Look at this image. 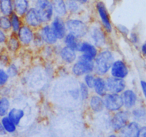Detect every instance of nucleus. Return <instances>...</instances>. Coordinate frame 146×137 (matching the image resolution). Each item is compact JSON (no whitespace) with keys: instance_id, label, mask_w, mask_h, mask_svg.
I'll list each match as a JSON object with an SVG mask.
<instances>
[{"instance_id":"1","label":"nucleus","mask_w":146,"mask_h":137,"mask_svg":"<svg viewBox=\"0 0 146 137\" xmlns=\"http://www.w3.org/2000/svg\"><path fill=\"white\" fill-rule=\"evenodd\" d=\"M115 60L114 51L110 48L100 49L98 55L94 60V73L98 76H107L109 74L113 63Z\"/></svg>"},{"instance_id":"2","label":"nucleus","mask_w":146,"mask_h":137,"mask_svg":"<svg viewBox=\"0 0 146 137\" xmlns=\"http://www.w3.org/2000/svg\"><path fill=\"white\" fill-rule=\"evenodd\" d=\"M67 33L75 35L80 40L88 36L90 24L79 16H68L65 19Z\"/></svg>"},{"instance_id":"3","label":"nucleus","mask_w":146,"mask_h":137,"mask_svg":"<svg viewBox=\"0 0 146 137\" xmlns=\"http://www.w3.org/2000/svg\"><path fill=\"white\" fill-rule=\"evenodd\" d=\"M94 59L85 54H80L78 59L71 65V73L75 77H83L85 74L94 73Z\"/></svg>"},{"instance_id":"4","label":"nucleus","mask_w":146,"mask_h":137,"mask_svg":"<svg viewBox=\"0 0 146 137\" xmlns=\"http://www.w3.org/2000/svg\"><path fill=\"white\" fill-rule=\"evenodd\" d=\"M108 34L100 24L95 23L93 24H90L89 31L87 36L88 37V41L92 42L99 49L108 48Z\"/></svg>"},{"instance_id":"5","label":"nucleus","mask_w":146,"mask_h":137,"mask_svg":"<svg viewBox=\"0 0 146 137\" xmlns=\"http://www.w3.org/2000/svg\"><path fill=\"white\" fill-rule=\"evenodd\" d=\"M95 8L99 19L100 24L108 34H111L113 32V25L106 5L102 0H98L95 2Z\"/></svg>"},{"instance_id":"6","label":"nucleus","mask_w":146,"mask_h":137,"mask_svg":"<svg viewBox=\"0 0 146 137\" xmlns=\"http://www.w3.org/2000/svg\"><path fill=\"white\" fill-rule=\"evenodd\" d=\"M33 7L36 9L43 24L51 22L54 16L51 0H36L33 3Z\"/></svg>"},{"instance_id":"7","label":"nucleus","mask_w":146,"mask_h":137,"mask_svg":"<svg viewBox=\"0 0 146 137\" xmlns=\"http://www.w3.org/2000/svg\"><path fill=\"white\" fill-rule=\"evenodd\" d=\"M105 109L110 112H117L124 107L121 94L108 92L103 96Z\"/></svg>"},{"instance_id":"8","label":"nucleus","mask_w":146,"mask_h":137,"mask_svg":"<svg viewBox=\"0 0 146 137\" xmlns=\"http://www.w3.org/2000/svg\"><path fill=\"white\" fill-rule=\"evenodd\" d=\"M56 48V55L58 57L60 61L64 65H72L73 63L76 61L78 57V53L75 50L69 48L67 46H62Z\"/></svg>"},{"instance_id":"9","label":"nucleus","mask_w":146,"mask_h":137,"mask_svg":"<svg viewBox=\"0 0 146 137\" xmlns=\"http://www.w3.org/2000/svg\"><path fill=\"white\" fill-rule=\"evenodd\" d=\"M129 73L130 69L128 66L122 59H115L109 72L110 76L123 79H125Z\"/></svg>"},{"instance_id":"10","label":"nucleus","mask_w":146,"mask_h":137,"mask_svg":"<svg viewBox=\"0 0 146 137\" xmlns=\"http://www.w3.org/2000/svg\"><path fill=\"white\" fill-rule=\"evenodd\" d=\"M130 113L127 109L120 110L115 112L110 120V124L112 128L115 131H120L128 124Z\"/></svg>"},{"instance_id":"11","label":"nucleus","mask_w":146,"mask_h":137,"mask_svg":"<svg viewBox=\"0 0 146 137\" xmlns=\"http://www.w3.org/2000/svg\"><path fill=\"white\" fill-rule=\"evenodd\" d=\"M22 19H23L24 24L27 25L35 31H38L43 25L41 19L33 6L29 8L25 16L22 17Z\"/></svg>"},{"instance_id":"12","label":"nucleus","mask_w":146,"mask_h":137,"mask_svg":"<svg viewBox=\"0 0 146 137\" xmlns=\"http://www.w3.org/2000/svg\"><path fill=\"white\" fill-rule=\"evenodd\" d=\"M35 33V31L27 25L23 24L21 26L19 30L17 32V36L22 47H29L32 46Z\"/></svg>"},{"instance_id":"13","label":"nucleus","mask_w":146,"mask_h":137,"mask_svg":"<svg viewBox=\"0 0 146 137\" xmlns=\"http://www.w3.org/2000/svg\"><path fill=\"white\" fill-rule=\"evenodd\" d=\"M105 79L108 92L122 94L125 89H127V84L125 79L113 77L111 76H107Z\"/></svg>"},{"instance_id":"14","label":"nucleus","mask_w":146,"mask_h":137,"mask_svg":"<svg viewBox=\"0 0 146 137\" xmlns=\"http://www.w3.org/2000/svg\"><path fill=\"white\" fill-rule=\"evenodd\" d=\"M50 24L57 40L59 41H62L67 34L65 19L58 16H54Z\"/></svg>"},{"instance_id":"15","label":"nucleus","mask_w":146,"mask_h":137,"mask_svg":"<svg viewBox=\"0 0 146 137\" xmlns=\"http://www.w3.org/2000/svg\"><path fill=\"white\" fill-rule=\"evenodd\" d=\"M38 32L40 34L45 45L52 46V47L57 45L59 40L54 35L50 24H44L40 27Z\"/></svg>"},{"instance_id":"16","label":"nucleus","mask_w":146,"mask_h":137,"mask_svg":"<svg viewBox=\"0 0 146 137\" xmlns=\"http://www.w3.org/2000/svg\"><path fill=\"white\" fill-rule=\"evenodd\" d=\"M123 101V106L125 109H131L135 107L137 101L136 92L132 89H126L121 94Z\"/></svg>"},{"instance_id":"17","label":"nucleus","mask_w":146,"mask_h":137,"mask_svg":"<svg viewBox=\"0 0 146 137\" xmlns=\"http://www.w3.org/2000/svg\"><path fill=\"white\" fill-rule=\"evenodd\" d=\"M99 51V49L96 46L94 45L92 42H90L88 40H82V41H81L80 47L78 53L85 54V55L91 57V58L95 60V57L98 55Z\"/></svg>"},{"instance_id":"18","label":"nucleus","mask_w":146,"mask_h":137,"mask_svg":"<svg viewBox=\"0 0 146 137\" xmlns=\"http://www.w3.org/2000/svg\"><path fill=\"white\" fill-rule=\"evenodd\" d=\"M140 128L136 121L129 122L120 131V137H140Z\"/></svg>"},{"instance_id":"19","label":"nucleus","mask_w":146,"mask_h":137,"mask_svg":"<svg viewBox=\"0 0 146 137\" xmlns=\"http://www.w3.org/2000/svg\"><path fill=\"white\" fill-rule=\"evenodd\" d=\"M54 16L66 19L69 16L66 0H51Z\"/></svg>"},{"instance_id":"20","label":"nucleus","mask_w":146,"mask_h":137,"mask_svg":"<svg viewBox=\"0 0 146 137\" xmlns=\"http://www.w3.org/2000/svg\"><path fill=\"white\" fill-rule=\"evenodd\" d=\"M88 104L90 109L95 113H100L105 109V104H104L103 97L95 94L90 95L88 99Z\"/></svg>"},{"instance_id":"21","label":"nucleus","mask_w":146,"mask_h":137,"mask_svg":"<svg viewBox=\"0 0 146 137\" xmlns=\"http://www.w3.org/2000/svg\"><path fill=\"white\" fill-rule=\"evenodd\" d=\"M5 48L11 54H15L22 48L20 42L17 38V34L11 32L9 34L7 41L5 45Z\"/></svg>"},{"instance_id":"22","label":"nucleus","mask_w":146,"mask_h":137,"mask_svg":"<svg viewBox=\"0 0 146 137\" xmlns=\"http://www.w3.org/2000/svg\"><path fill=\"white\" fill-rule=\"evenodd\" d=\"M13 5L14 12L22 18L32 7V3L29 0H13Z\"/></svg>"},{"instance_id":"23","label":"nucleus","mask_w":146,"mask_h":137,"mask_svg":"<svg viewBox=\"0 0 146 137\" xmlns=\"http://www.w3.org/2000/svg\"><path fill=\"white\" fill-rule=\"evenodd\" d=\"M92 91H93L94 94L98 95V96H102V97H103V96L106 95V94L108 92V88H107L106 79H105V76L96 75L95 84H94Z\"/></svg>"},{"instance_id":"24","label":"nucleus","mask_w":146,"mask_h":137,"mask_svg":"<svg viewBox=\"0 0 146 137\" xmlns=\"http://www.w3.org/2000/svg\"><path fill=\"white\" fill-rule=\"evenodd\" d=\"M82 40L78 38V37L72 34L67 33L65 37H64V38L63 39L62 43L64 46H67V47L75 50V51L78 53Z\"/></svg>"},{"instance_id":"25","label":"nucleus","mask_w":146,"mask_h":137,"mask_svg":"<svg viewBox=\"0 0 146 137\" xmlns=\"http://www.w3.org/2000/svg\"><path fill=\"white\" fill-rule=\"evenodd\" d=\"M66 5L69 16H79L80 14L82 12L84 6L75 0H66Z\"/></svg>"},{"instance_id":"26","label":"nucleus","mask_w":146,"mask_h":137,"mask_svg":"<svg viewBox=\"0 0 146 137\" xmlns=\"http://www.w3.org/2000/svg\"><path fill=\"white\" fill-rule=\"evenodd\" d=\"M25 111L23 109L19 108H14L10 109L7 114V117H9V119L13 121L17 126L19 125L21 120L25 117Z\"/></svg>"},{"instance_id":"27","label":"nucleus","mask_w":146,"mask_h":137,"mask_svg":"<svg viewBox=\"0 0 146 137\" xmlns=\"http://www.w3.org/2000/svg\"><path fill=\"white\" fill-rule=\"evenodd\" d=\"M1 14L9 16L14 12L13 0H0Z\"/></svg>"},{"instance_id":"28","label":"nucleus","mask_w":146,"mask_h":137,"mask_svg":"<svg viewBox=\"0 0 146 137\" xmlns=\"http://www.w3.org/2000/svg\"><path fill=\"white\" fill-rule=\"evenodd\" d=\"M11 101L9 96H0V117H4L7 115L10 110Z\"/></svg>"},{"instance_id":"29","label":"nucleus","mask_w":146,"mask_h":137,"mask_svg":"<svg viewBox=\"0 0 146 137\" xmlns=\"http://www.w3.org/2000/svg\"><path fill=\"white\" fill-rule=\"evenodd\" d=\"M9 18H10L11 25H12V32L17 34V32L19 30L21 26L24 24L23 19L15 12H13L9 16Z\"/></svg>"},{"instance_id":"30","label":"nucleus","mask_w":146,"mask_h":137,"mask_svg":"<svg viewBox=\"0 0 146 137\" xmlns=\"http://www.w3.org/2000/svg\"><path fill=\"white\" fill-rule=\"evenodd\" d=\"M11 62V54L7 50L5 46L2 47L0 49V67L6 68Z\"/></svg>"},{"instance_id":"31","label":"nucleus","mask_w":146,"mask_h":137,"mask_svg":"<svg viewBox=\"0 0 146 137\" xmlns=\"http://www.w3.org/2000/svg\"><path fill=\"white\" fill-rule=\"evenodd\" d=\"M1 124L3 126L5 129L6 130L7 133H14L16 131L17 129V125L9 119V117L7 116L2 117V120H1Z\"/></svg>"},{"instance_id":"32","label":"nucleus","mask_w":146,"mask_h":137,"mask_svg":"<svg viewBox=\"0 0 146 137\" xmlns=\"http://www.w3.org/2000/svg\"><path fill=\"white\" fill-rule=\"evenodd\" d=\"M5 68H6V71L7 72L10 79H15V78L17 77L18 76H19L20 69H19V67H18V65L16 63L12 61V62H11Z\"/></svg>"},{"instance_id":"33","label":"nucleus","mask_w":146,"mask_h":137,"mask_svg":"<svg viewBox=\"0 0 146 137\" xmlns=\"http://www.w3.org/2000/svg\"><path fill=\"white\" fill-rule=\"evenodd\" d=\"M0 29L8 34L12 32V25L9 16L0 15Z\"/></svg>"},{"instance_id":"34","label":"nucleus","mask_w":146,"mask_h":137,"mask_svg":"<svg viewBox=\"0 0 146 137\" xmlns=\"http://www.w3.org/2000/svg\"><path fill=\"white\" fill-rule=\"evenodd\" d=\"M79 89L80 100L82 101H88L91 95V89H90L83 82L80 83Z\"/></svg>"},{"instance_id":"35","label":"nucleus","mask_w":146,"mask_h":137,"mask_svg":"<svg viewBox=\"0 0 146 137\" xmlns=\"http://www.w3.org/2000/svg\"><path fill=\"white\" fill-rule=\"evenodd\" d=\"M32 46H33V47L37 49H42L45 46V44H44V41H43L42 38L38 31H35V37H34Z\"/></svg>"},{"instance_id":"36","label":"nucleus","mask_w":146,"mask_h":137,"mask_svg":"<svg viewBox=\"0 0 146 137\" xmlns=\"http://www.w3.org/2000/svg\"><path fill=\"white\" fill-rule=\"evenodd\" d=\"M132 114L136 121H142L146 119V111L143 108H135L132 111Z\"/></svg>"},{"instance_id":"37","label":"nucleus","mask_w":146,"mask_h":137,"mask_svg":"<svg viewBox=\"0 0 146 137\" xmlns=\"http://www.w3.org/2000/svg\"><path fill=\"white\" fill-rule=\"evenodd\" d=\"M95 78H96V74L95 73L87 74L83 76V81L82 82L85 84V85L90 89L92 90L94 87V84H95Z\"/></svg>"},{"instance_id":"38","label":"nucleus","mask_w":146,"mask_h":137,"mask_svg":"<svg viewBox=\"0 0 146 137\" xmlns=\"http://www.w3.org/2000/svg\"><path fill=\"white\" fill-rule=\"evenodd\" d=\"M10 78L6 71V68L0 67V88L7 86L9 83Z\"/></svg>"},{"instance_id":"39","label":"nucleus","mask_w":146,"mask_h":137,"mask_svg":"<svg viewBox=\"0 0 146 137\" xmlns=\"http://www.w3.org/2000/svg\"><path fill=\"white\" fill-rule=\"evenodd\" d=\"M115 29L118 31L119 33L121 34L122 35L125 36V37H128V34H130V30H129L128 28H127V26H125V25L117 24L115 26Z\"/></svg>"},{"instance_id":"40","label":"nucleus","mask_w":146,"mask_h":137,"mask_svg":"<svg viewBox=\"0 0 146 137\" xmlns=\"http://www.w3.org/2000/svg\"><path fill=\"white\" fill-rule=\"evenodd\" d=\"M128 39L130 42L132 44H135V45L138 44L139 41H140V37H139L138 34L135 32H130V34H128Z\"/></svg>"},{"instance_id":"41","label":"nucleus","mask_w":146,"mask_h":137,"mask_svg":"<svg viewBox=\"0 0 146 137\" xmlns=\"http://www.w3.org/2000/svg\"><path fill=\"white\" fill-rule=\"evenodd\" d=\"M9 34L7 33L5 31L0 29V46L4 47L7 41L8 37H9Z\"/></svg>"},{"instance_id":"42","label":"nucleus","mask_w":146,"mask_h":137,"mask_svg":"<svg viewBox=\"0 0 146 137\" xmlns=\"http://www.w3.org/2000/svg\"><path fill=\"white\" fill-rule=\"evenodd\" d=\"M140 87H141V90L142 92H143V96H144L145 99L146 100V81L141 79L140 81Z\"/></svg>"},{"instance_id":"43","label":"nucleus","mask_w":146,"mask_h":137,"mask_svg":"<svg viewBox=\"0 0 146 137\" xmlns=\"http://www.w3.org/2000/svg\"><path fill=\"white\" fill-rule=\"evenodd\" d=\"M140 51H141V54H143V57L146 58V41L143 43L140 47Z\"/></svg>"},{"instance_id":"44","label":"nucleus","mask_w":146,"mask_h":137,"mask_svg":"<svg viewBox=\"0 0 146 137\" xmlns=\"http://www.w3.org/2000/svg\"><path fill=\"white\" fill-rule=\"evenodd\" d=\"M140 137H146V126L140 128Z\"/></svg>"},{"instance_id":"45","label":"nucleus","mask_w":146,"mask_h":137,"mask_svg":"<svg viewBox=\"0 0 146 137\" xmlns=\"http://www.w3.org/2000/svg\"><path fill=\"white\" fill-rule=\"evenodd\" d=\"M75 1H77L78 3H80L81 5H82V6L88 5L90 2V0H75Z\"/></svg>"},{"instance_id":"46","label":"nucleus","mask_w":146,"mask_h":137,"mask_svg":"<svg viewBox=\"0 0 146 137\" xmlns=\"http://www.w3.org/2000/svg\"><path fill=\"white\" fill-rule=\"evenodd\" d=\"M6 134H7L6 130L5 129V128H4L3 126L2 125V124L0 123V135L3 136V135H5Z\"/></svg>"},{"instance_id":"47","label":"nucleus","mask_w":146,"mask_h":137,"mask_svg":"<svg viewBox=\"0 0 146 137\" xmlns=\"http://www.w3.org/2000/svg\"><path fill=\"white\" fill-rule=\"evenodd\" d=\"M109 137H117V136L115 135V134H111V135H110Z\"/></svg>"},{"instance_id":"48","label":"nucleus","mask_w":146,"mask_h":137,"mask_svg":"<svg viewBox=\"0 0 146 137\" xmlns=\"http://www.w3.org/2000/svg\"><path fill=\"white\" fill-rule=\"evenodd\" d=\"M29 1H30V2H31V3H34V2H35V1H36V0H29Z\"/></svg>"},{"instance_id":"49","label":"nucleus","mask_w":146,"mask_h":137,"mask_svg":"<svg viewBox=\"0 0 146 137\" xmlns=\"http://www.w3.org/2000/svg\"><path fill=\"white\" fill-rule=\"evenodd\" d=\"M1 47H1V46H0V49H1Z\"/></svg>"},{"instance_id":"50","label":"nucleus","mask_w":146,"mask_h":137,"mask_svg":"<svg viewBox=\"0 0 146 137\" xmlns=\"http://www.w3.org/2000/svg\"><path fill=\"white\" fill-rule=\"evenodd\" d=\"M0 15H1V12H0Z\"/></svg>"}]
</instances>
